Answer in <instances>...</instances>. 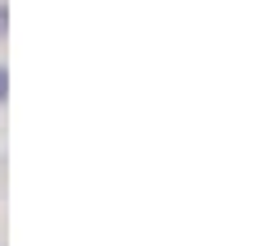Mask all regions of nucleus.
<instances>
[{
  "instance_id": "nucleus-1",
  "label": "nucleus",
  "mask_w": 255,
  "mask_h": 246,
  "mask_svg": "<svg viewBox=\"0 0 255 246\" xmlns=\"http://www.w3.org/2000/svg\"><path fill=\"white\" fill-rule=\"evenodd\" d=\"M9 101V73H5V64H0V105Z\"/></svg>"
},
{
  "instance_id": "nucleus-2",
  "label": "nucleus",
  "mask_w": 255,
  "mask_h": 246,
  "mask_svg": "<svg viewBox=\"0 0 255 246\" xmlns=\"http://www.w3.org/2000/svg\"><path fill=\"white\" fill-rule=\"evenodd\" d=\"M5 32H9V9H5V0H0V41H5Z\"/></svg>"
}]
</instances>
